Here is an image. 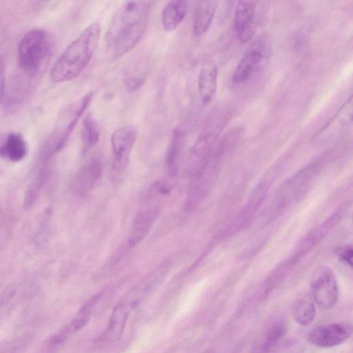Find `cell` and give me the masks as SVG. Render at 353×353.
Segmentation results:
<instances>
[{
	"mask_svg": "<svg viewBox=\"0 0 353 353\" xmlns=\"http://www.w3.org/2000/svg\"><path fill=\"white\" fill-rule=\"evenodd\" d=\"M224 151L219 148L212 154L206 165L192 179L185 203L188 211L194 210L204 200L214 185Z\"/></svg>",
	"mask_w": 353,
	"mask_h": 353,
	"instance_id": "obj_7",
	"label": "cell"
},
{
	"mask_svg": "<svg viewBox=\"0 0 353 353\" xmlns=\"http://www.w3.org/2000/svg\"><path fill=\"white\" fill-rule=\"evenodd\" d=\"M146 78V70L144 65L135 61L126 66L123 74V81L125 87L130 91L139 89L144 83Z\"/></svg>",
	"mask_w": 353,
	"mask_h": 353,
	"instance_id": "obj_26",
	"label": "cell"
},
{
	"mask_svg": "<svg viewBox=\"0 0 353 353\" xmlns=\"http://www.w3.org/2000/svg\"><path fill=\"white\" fill-rule=\"evenodd\" d=\"M314 302L309 298L299 300L294 307L293 317L296 323L301 325L310 324L315 316Z\"/></svg>",
	"mask_w": 353,
	"mask_h": 353,
	"instance_id": "obj_28",
	"label": "cell"
},
{
	"mask_svg": "<svg viewBox=\"0 0 353 353\" xmlns=\"http://www.w3.org/2000/svg\"><path fill=\"white\" fill-rule=\"evenodd\" d=\"M217 6L216 1H199L196 3L193 19V34L195 37H200L209 30Z\"/></svg>",
	"mask_w": 353,
	"mask_h": 353,
	"instance_id": "obj_20",
	"label": "cell"
},
{
	"mask_svg": "<svg viewBox=\"0 0 353 353\" xmlns=\"http://www.w3.org/2000/svg\"><path fill=\"white\" fill-rule=\"evenodd\" d=\"M99 128L95 119L88 114L83 117L82 121L81 137L84 150L94 146L99 139Z\"/></svg>",
	"mask_w": 353,
	"mask_h": 353,
	"instance_id": "obj_27",
	"label": "cell"
},
{
	"mask_svg": "<svg viewBox=\"0 0 353 353\" xmlns=\"http://www.w3.org/2000/svg\"><path fill=\"white\" fill-rule=\"evenodd\" d=\"M199 92L204 105L209 104L215 94L217 86V70L214 65H205L199 77Z\"/></svg>",
	"mask_w": 353,
	"mask_h": 353,
	"instance_id": "obj_23",
	"label": "cell"
},
{
	"mask_svg": "<svg viewBox=\"0 0 353 353\" xmlns=\"http://www.w3.org/2000/svg\"><path fill=\"white\" fill-rule=\"evenodd\" d=\"M102 292L93 296L79 310L71 321L50 338L48 347L55 349L63 343L71 335L82 329L89 321L92 312L102 296Z\"/></svg>",
	"mask_w": 353,
	"mask_h": 353,
	"instance_id": "obj_14",
	"label": "cell"
},
{
	"mask_svg": "<svg viewBox=\"0 0 353 353\" xmlns=\"http://www.w3.org/2000/svg\"><path fill=\"white\" fill-rule=\"evenodd\" d=\"M339 217L338 212L333 214L320 225L306 234L298 244L293 255L290 256L292 261L296 263L301 258L316 245L333 228Z\"/></svg>",
	"mask_w": 353,
	"mask_h": 353,
	"instance_id": "obj_18",
	"label": "cell"
},
{
	"mask_svg": "<svg viewBox=\"0 0 353 353\" xmlns=\"http://www.w3.org/2000/svg\"><path fill=\"white\" fill-rule=\"evenodd\" d=\"M92 98L93 92H89L63 110L44 144L41 152L42 161L48 162L64 148L77 122L92 102Z\"/></svg>",
	"mask_w": 353,
	"mask_h": 353,
	"instance_id": "obj_3",
	"label": "cell"
},
{
	"mask_svg": "<svg viewBox=\"0 0 353 353\" xmlns=\"http://www.w3.org/2000/svg\"><path fill=\"white\" fill-rule=\"evenodd\" d=\"M101 26L92 23L86 27L59 56L52 65L50 77L61 83L78 77L85 68L98 46Z\"/></svg>",
	"mask_w": 353,
	"mask_h": 353,
	"instance_id": "obj_2",
	"label": "cell"
},
{
	"mask_svg": "<svg viewBox=\"0 0 353 353\" xmlns=\"http://www.w3.org/2000/svg\"><path fill=\"white\" fill-rule=\"evenodd\" d=\"M310 289L316 305L323 310L332 307L339 298L336 276L327 266H320L310 279Z\"/></svg>",
	"mask_w": 353,
	"mask_h": 353,
	"instance_id": "obj_9",
	"label": "cell"
},
{
	"mask_svg": "<svg viewBox=\"0 0 353 353\" xmlns=\"http://www.w3.org/2000/svg\"><path fill=\"white\" fill-rule=\"evenodd\" d=\"M184 139V132L178 128L175 129L165 157L166 168L168 174L172 176H175L178 172Z\"/></svg>",
	"mask_w": 353,
	"mask_h": 353,
	"instance_id": "obj_24",
	"label": "cell"
},
{
	"mask_svg": "<svg viewBox=\"0 0 353 353\" xmlns=\"http://www.w3.org/2000/svg\"><path fill=\"white\" fill-rule=\"evenodd\" d=\"M285 332V326L283 322H278L274 324L268 330L260 351L263 353H268L282 338Z\"/></svg>",
	"mask_w": 353,
	"mask_h": 353,
	"instance_id": "obj_29",
	"label": "cell"
},
{
	"mask_svg": "<svg viewBox=\"0 0 353 353\" xmlns=\"http://www.w3.org/2000/svg\"><path fill=\"white\" fill-rule=\"evenodd\" d=\"M137 137V130L133 125H125L116 129L111 136L113 168L116 171L125 169Z\"/></svg>",
	"mask_w": 353,
	"mask_h": 353,
	"instance_id": "obj_11",
	"label": "cell"
},
{
	"mask_svg": "<svg viewBox=\"0 0 353 353\" xmlns=\"http://www.w3.org/2000/svg\"><path fill=\"white\" fill-rule=\"evenodd\" d=\"M171 266L166 261L141 279L115 305L122 312L130 316L131 312L149 298L162 283Z\"/></svg>",
	"mask_w": 353,
	"mask_h": 353,
	"instance_id": "obj_6",
	"label": "cell"
},
{
	"mask_svg": "<svg viewBox=\"0 0 353 353\" xmlns=\"http://www.w3.org/2000/svg\"><path fill=\"white\" fill-rule=\"evenodd\" d=\"M256 7L255 1H238L234 11V30L241 43L251 41L256 30Z\"/></svg>",
	"mask_w": 353,
	"mask_h": 353,
	"instance_id": "obj_12",
	"label": "cell"
},
{
	"mask_svg": "<svg viewBox=\"0 0 353 353\" xmlns=\"http://www.w3.org/2000/svg\"><path fill=\"white\" fill-rule=\"evenodd\" d=\"M188 10V1H170L163 8L161 21L163 29L170 32L176 29L185 19Z\"/></svg>",
	"mask_w": 353,
	"mask_h": 353,
	"instance_id": "obj_21",
	"label": "cell"
},
{
	"mask_svg": "<svg viewBox=\"0 0 353 353\" xmlns=\"http://www.w3.org/2000/svg\"><path fill=\"white\" fill-rule=\"evenodd\" d=\"M158 214L159 209L157 207L148 208L137 213L132 221L129 235L123 241L129 249L132 250L145 237L154 223Z\"/></svg>",
	"mask_w": 353,
	"mask_h": 353,
	"instance_id": "obj_16",
	"label": "cell"
},
{
	"mask_svg": "<svg viewBox=\"0 0 353 353\" xmlns=\"http://www.w3.org/2000/svg\"><path fill=\"white\" fill-rule=\"evenodd\" d=\"M353 327L347 323H332L313 328L307 336L313 345L332 347L345 341L352 334Z\"/></svg>",
	"mask_w": 353,
	"mask_h": 353,
	"instance_id": "obj_13",
	"label": "cell"
},
{
	"mask_svg": "<svg viewBox=\"0 0 353 353\" xmlns=\"http://www.w3.org/2000/svg\"><path fill=\"white\" fill-rule=\"evenodd\" d=\"M25 77H17L13 84L8 88L1 89V103L4 101L5 107L11 109L21 104L26 99L31 88L30 79Z\"/></svg>",
	"mask_w": 353,
	"mask_h": 353,
	"instance_id": "obj_22",
	"label": "cell"
},
{
	"mask_svg": "<svg viewBox=\"0 0 353 353\" xmlns=\"http://www.w3.org/2000/svg\"><path fill=\"white\" fill-rule=\"evenodd\" d=\"M316 173V168L310 166L299 171L286 181L275 196L272 205L274 210L276 212L283 209L304 194Z\"/></svg>",
	"mask_w": 353,
	"mask_h": 353,
	"instance_id": "obj_10",
	"label": "cell"
},
{
	"mask_svg": "<svg viewBox=\"0 0 353 353\" xmlns=\"http://www.w3.org/2000/svg\"><path fill=\"white\" fill-rule=\"evenodd\" d=\"M338 119L344 125L353 123V95L339 113Z\"/></svg>",
	"mask_w": 353,
	"mask_h": 353,
	"instance_id": "obj_31",
	"label": "cell"
},
{
	"mask_svg": "<svg viewBox=\"0 0 353 353\" xmlns=\"http://www.w3.org/2000/svg\"><path fill=\"white\" fill-rule=\"evenodd\" d=\"M103 172V163L94 157L85 163L74 175L71 189L74 193L84 196L89 193L100 179Z\"/></svg>",
	"mask_w": 353,
	"mask_h": 353,
	"instance_id": "obj_15",
	"label": "cell"
},
{
	"mask_svg": "<svg viewBox=\"0 0 353 353\" xmlns=\"http://www.w3.org/2000/svg\"><path fill=\"white\" fill-rule=\"evenodd\" d=\"M270 185V182L268 179H263L253 190L246 205L233 221L234 226L239 230L246 228L252 221L256 211L264 201Z\"/></svg>",
	"mask_w": 353,
	"mask_h": 353,
	"instance_id": "obj_17",
	"label": "cell"
},
{
	"mask_svg": "<svg viewBox=\"0 0 353 353\" xmlns=\"http://www.w3.org/2000/svg\"><path fill=\"white\" fill-rule=\"evenodd\" d=\"M52 43L48 33L35 28L26 32L17 48L18 62L23 72L37 77L46 64L52 52Z\"/></svg>",
	"mask_w": 353,
	"mask_h": 353,
	"instance_id": "obj_4",
	"label": "cell"
},
{
	"mask_svg": "<svg viewBox=\"0 0 353 353\" xmlns=\"http://www.w3.org/2000/svg\"><path fill=\"white\" fill-rule=\"evenodd\" d=\"M271 54V44L268 37L261 34L254 39L244 52L232 75L235 84L250 81L262 70Z\"/></svg>",
	"mask_w": 353,
	"mask_h": 353,
	"instance_id": "obj_5",
	"label": "cell"
},
{
	"mask_svg": "<svg viewBox=\"0 0 353 353\" xmlns=\"http://www.w3.org/2000/svg\"><path fill=\"white\" fill-rule=\"evenodd\" d=\"M335 255L343 263L353 268V245L344 244L334 250Z\"/></svg>",
	"mask_w": 353,
	"mask_h": 353,
	"instance_id": "obj_30",
	"label": "cell"
},
{
	"mask_svg": "<svg viewBox=\"0 0 353 353\" xmlns=\"http://www.w3.org/2000/svg\"><path fill=\"white\" fill-rule=\"evenodd\" d=\"M1 158L10 162H19L28 154V145L23 135L17 132L7 134L1 140L0 146Z\"/></svg>",
	"mask_w": 353,
	"mask_h": 353,
	"instance_id": "obj_19",
	"label": "cell"
},
{
	"mask_svg": "<svg viewBox=\"0 0 353 353\" xmlns=\"http://www.w3.org/2000/svg\"><path fill=\"white\" fill-rule=\"evenodd\" d=\"M151 3L128 1L115 11L105 34L108 51L119 57L131 50L143 37L148 21Z\"/></svg>",
	"mask_w": 353,
	"mask_h": 353,
	"instance_id": "obj_1",
	"label": "cell"
},
{
	"mask_svg": "<svg viewBox=\"0 0 353 353\" xmlns=\"http://www.w3.org/2000/svg\"><path fill=\"white\" fill-rule=\"evenodd\" d=\"M224 119L215 121L205 128L190 150L184 170L187 176L192 179L208 163L212 154V148L224 125Z\"/></svg>",
	"mask_w": 353,
	"mask_h": 353,
	"instance_id": "obj_8",
	"label": "cell"
},
{
	"mask_svg": "<svg viewBox=\"0 0 353 353\" xmlns=\"http://www.w3.org/2000/svg\"><path fill=\"white\" fill-rule=\"evenodd\" d=\"M41 163L26 191L23 205L26 209H29L34 205L50 174L48 162L42 161Z\"/></svg>",
	"mask_w": 353,
	"mask_h": 353,
	"instance_id": "obj_25",
	"label": "cell"
}]
</instances>
